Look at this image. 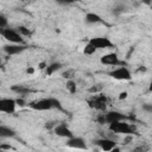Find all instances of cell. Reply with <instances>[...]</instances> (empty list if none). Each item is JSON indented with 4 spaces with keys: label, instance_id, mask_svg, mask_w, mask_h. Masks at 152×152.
<instances>
[{
    "label": "cell",
    "instance_id": "1",
    "mask_svg": "<svg viewBox=\"0 0 152 152\" xmlns=\"http://www.w3.org/2000/svg\"><path fill=\"white\" fill-rule=\"evenodd\" d=\"M109 131H112L113 133H118V134L131 135L134 132V127L132 125L127 124L126 121L121 120V121H116V122L109 124Z\"/></svg>",
    "mask_w": 152,
    "mask_h": 152
},
{
    "label": "cell",
    "instance_id": "2",
    "mask_svg": "<svg viewBox=\"0 0 152 152\" xmlns=\"http://www.w3.org/2000/svg\"><path fill=\"white\" fill-rule=\"evenodd\" d=\"M1 36L10 43L14 44H24V38L23 36L18 32L17 28H11V27H5L0 31Z\"/></svg>",
    "mask_w": 152,
    "mask_h": 152
},
{
    "label": "cell",
    "instance_id": "3",
    "mask_svg": "<svg viewBox=\"0 0 152 152\" xmlns=\"http://www.w3.org/2000/svg\"><path fill=\"white\" fill-rule=\"evenodd\" d=\"M109 76L118 81H129L132 78V74H131L129 69L126 66H119V68L113 69L109 72Z\"/></svg>",
    "mask_w": 152,
    "mask_h": 152
},
{
    "label": "cell",
    "instance_id": "4",
    "mask_svg": "<svg viewBox=\"0 0 152 152\" xmlns=\"http://www.w3.org/2000/svg\"><path fill=\"white\" fill-rule=\"evenodd\" d=\"M89 42H90L97 50H102V49H112V48H114L113 42H112L108 37H103V36L93 37V38L89 39Z\"/></svg>",
    "mask_w": 152,
    "mask_h": 152
},
{
    "label": "cell",
    "instance_id": "5",
    "mask_svg": "<svg viewBox=\"0 0 152 152\" xmlns=\"http://www.w3.org/2000/svg\"><path fill=\"white\" fill-rule=\"evenodd\" d=\"M30 107L32 109L39 110V112H45V110H50V109L53 108L51 97H49V99H39L37 101H33V102L30 103Z\"/></svg>",
    "mask_w": 152,
    "mask_h": 152
},
{
    "label": "cell",
    "instance_id": "6",
    "mask_svg": "<svg viewBox=\"0 0 152 152\" xmlns=\"http://www.w3.org/2000/svg\"><path fill=\"white\" fill-rule=\"evenodd\" d=\"M17 100L11 99V97H2L0 100V112L6 113V114H12L15 112L17 107Z\"/></svg>",
    "mask_w": 152,
    "mask_h": 152
},
{
    "label": "cell",
    "instance_id": "7",
    "mask_svg": "<svg viewBox=\"0 0 152 152\" xmlns=\"http://www.w3.org/2000/svg\"><path fill=\"white\" fill-rule=\"evenodd\" d=\"M100 62L103 65H110V66H116L118 64H120V59L119 56L115 52H108L103 56H101Z\"/></svg>",
    "mask_w": 152,
    "mask_h": 152
},
{
    "label": "cell",
    "instance_id": "8",
    "mask_svg": "<svg viewBox=\"0 0 152 152\" xmlns=\"http://www.w3.org/2000/svg\"><path fill=\"white\" fill-rule=\"evenodd\" d=\"M53 131H55V134L58 135V137H61V138L69 139V138L74 137V133L71 132V129L65 124H58V125H56L55 128H53Z\"/></svg>",
    "mask_w": 152,
    "mask_h": 152
},
{
    "label": "cell",
    "instance_id": "9",
    "mask_svg": "<svg viewBox=\"0 0 152 152\" xmlns=\"http://www.w3.org/2000/svg\"><path fill=\"white\" fill-rule=\"evenodd\" d=\"M25 50H26V46L24 44H14V43H11V44L4 46V51L7 55H10V56L19 55V53H21Z\"/></svg>",
    "mask_w": 152,
    "mask_h": 152
},
{
    "label": "cell",
    "instance_id": "10",
    "mask_svg": "<svg viewBox=\"0 0 152 152\" xmlns=\"http://www.w3.org/2000/svg\"><path fill=\"white\" fill-rule=\"evenodd\" d=\"M106 102H107L106 96L102 95V94H99V95H95L89 101V106L93 107V108H96V109H104L106 108Z\"/></svg>",
    "mask_w": 152,
    "mask_h": 152
},
{
    "label": "cell",
    "instance_id": "11",
    "mask_svg": "<svg viewBox=\"0 0 152 152\" xmlns=\"http://www.w3.org/2000/svg\"><path fill=\"white\" fill-rule=\"evenodd\" d=\"M103 115H104V122H107V124H113V122H116V121L125 120V115L120 112H116V110L107 112Z\"/></svg>",
    "mask_w": 152,
    "mask_h": 152
},
{
    "label": "cell",
    "instance_id": "12",
    "mask_svg": "<svg viewBox=\"0 0 152 152\" xmlns=\"http://www.w3.org/2000/svg\"><path fill=\"white\" fill-rule=\"evenodd\" d=\"M96 144L99 145V147L102 151H113L116 147V142L112 139H108V138L99 139V140H96Z\"/></svg>",
    "mask_w": 152,
    "mask_h": 152
},
{
    "label": "cell",
    "instance_id": "13",
    "mask_svg": "<svg viewBox=\"0 0 152 152\" xmlns=\"http://www.w3.org/2000/svg\"><path fill=\"white\" fill-rule=\"evenodd\" d=\"M68 146L71 148H76V150H84L87 148V145L84 142V140L80 137H71L68 139Z\"/></svg>",
    "mask_w": 152,
    "mask_h": 152
},
{
    "label": "cell",
    "instance_id": "14",
    "mask_svg": "<svg viewBox=\"0 0 152 152\" xmlns=\"http://www.w3.org/2000/svg\"><path fill=\"white\" fill-rule=\"evenodd\" d=\"M84 19H86V23H88V24H99V23H102V18L97 13H94V12H88L86 14Z\"/></svg>",
    "mask_w": 152,
    "mask_h": 152
},
{
    "label": "cell",
    "instance_id": "15",
    "mask_svg": "<svg viewBox=\"0 0 152 152\" xmlns=\"http://www.w3.org/2000/svg\"><path fill=\"white\" fill-rule=\"evenodd\" d=\"M61 68H62V64H61V63L53 62V63H51V64H48V66H46V69H45V74H46L48 76H51V75H53L56 71H58Z\"/></svg>",
    "mask_w": 152,
    "mask_h": 152
},
{
    "label": "cell",
    "instance_id": "16",
    "mask_svg": "<svg viewBox=\"0 0 152 152\" xmlns=\"http://www.w3.org/2000/svg\"><path fill=\"white\" fill-rule=\"evenodd\" d=\"M14 131L10 127H6L4 125L0 126V137L1 138H11V137H14Z\"/></svg>",
    "mask_w": 152,
    "mask_h": 152
},
{
    "label": "cell",
    "instance_id": "17",
    "mask_svg": "<svg viewBox=\"0 0 152 152\" xmlns=\"http://www.w3.org/2000/svg\"><path fill=\"white\" fill-rule=\"evenodd\" d=\"M96 48L90 43V42H88L86 45H84V48H83V53L84 55H88V56H91V55H94L95 52H96Z\"/></svg>",
    "mask_w": 152,
    "mask_h": 152
},
{
    "label": "cell",
    "instance_id": "18",
    "mask_svg": "<svg viewBox=\"0 0 152 152\" xmlns=\"http://www.w3.org/2000/svg\"><path fill=\"white\" fill-rule=\"evenodd\" d=\"M65 88L66 90L70 93V94H75L76 90H77V86H76V82L72 81V80H68L66 83H65Z\"/></svg>",
    "mask_w": 152,
    "mask_h": 152
},
{
    "label": "cell",
    "instance_id": "19",
    "mask_svg": "<svg viewBox=\"0 0 152 152\" xmlns=\"http://www.w3.org/2000/svg\"><path fill=\"white\" fill-rule=\"evenodd\" d=\"M12 90H13V91H15V93H17V94H19V95H24V94H26V93H28V91H30V89H28V88L23 87V86H14V87H12Z\"/></svg>",
    "mask_w": 152,
    "mask_h": 152
},
{
    "label": "cell",
    "instance_id": "20",
    "mask_svg": "<svg viewBox=\"0 0 152 152\" xmlns=\"http://www.w3.org/2000/svg\"><path fill=\"white\" fill-rule=\"evenodd\" d=\"M17 30H18V32H19L23 37H27V36L31 34V31H30L27 27H25V26H21V25H20V26L17 27Z\"/></svg>",
    "mask_w": 152,
    "mask_h": 152
},
{
    "label": "cell",
    "instance_id": "21",
    "mask_svg": "<svg viewBox=\"0 0 152 152\" xmlns=\"http://www.w3.org/2000/svg\"><path fill=\"white\" fill-rule=\"evenodd\" d=\"M7 27V18L4 14H0V28H5Z\"/></svg>",
    "mask_w": 152,
    "mask_h": 152
},
{
    "label": "cell",
    "instance_id": "22",
    "mask_svg": "<svg viewBox=\"0 0 152 152\" xmlns=\"http://www.w3.org/2000/svg\"><path fill=\"white\" fill-rule=\"evenodd\" d=\"M57 4L59 5H70V4H74V2H77L80 0H55Z\"/></svg>",
    "mask_w": 152,
    "mask_h": 152
},
{
    "label": "cell",
    "instance_id": "23",
    "mask_svg": "<svg viewBox=\"0 0 152 152\" xmlns=\"http://www.w3.org/2000/svg\"><path fill=\"white\" fill-rule=\"evenodd\" d=\"M124 11H125V7L121 6V5H120V6H115V7L113 8V13H114V14H121Z\"/></svg>",
    "mask_w": 152,
    "mask_h": 152
},
{
    "label": "cell",
    "instance_id": "24",
    "mask_svg": "<svg viewBox=\"0 0 152 152\" xmlns=\"http://www.w3.org/2000/svg\"><path fill=\"white\" fill-rule=\"evenodd\" d=\"M51 101H52V106H53V108H57V109H62V104H61V102H59L57 99H53V97H51Z\"/></svg>",
    "mask_w": 152,
    "mask_h": 152
},
{
    "label": "cell",
    "instance_id": "25",
    "mask_svg": "<svg viewBox=\"0 0 152 152\" xmlns=\"http://www.w3.org/2000/svg\"><path fill=\"white\" fill-rule=\"evenodd\" d=\"M127 96H128V93L127 91H121L119 94V100H125V99H127Z\"/></svg>",
    "mask_w": 152,
    "mask_h": 152
},
{
    "label": "cell",
    "instance_id": "26",
    "mask_svg": "<svg viewBox=\"0 0 152 152\" xmlns=\"http://www.w3.org/2000/svg\"><path fill=\"white\" fill-rule=\"evenodd\" d=\"M100 90H101V87H96V86H95V87H91V88L89 89L90 93H95V94H96L97 91H100Z\"/></svg>",
    "mask_w": 152,
    "mask_h": 152
},
{
    "label": "cell",
    "instance_id": "27",
    "mask_svg": "<svg viewBox=\"0 0 152 152\" xmlns=\"http://www.w3.org/2000/svg\"><path fill=\"white\" fill-rule=\"evenodd\" d=\"M46 66H48V64H46L45 62H40V63L38 64V68H39L40 70H45V69H46Z\"/></svg>",
    "mask_w": 152,
    "mask_h": 152
},
{
    "label": "cell",
    "instance_id": "28",
    "mask_svg": "<svg viewBox=\"0 0 152 152\" xmlns=\"http://www.w3.org/2000/svg\"><path fill=\"white\" fill-rule=\"evenodd\" d=\"M0 150H13V147L10 146V145H4V144H1V145H0Z\"/></svg>",
    "mask_w": 152,
    "mask_h": 152
},
{
    "label": "cell",
    "instance_id": "29",
    "mask_svg": "<svg viewBox=\"0 0 152 152\" xmlns=\"http://www.w3.org/2000/svg\"><path fill=\"white\" fill-rule=\"evenodd\" d=\"M17 104L20 106V107H23V106L25 104V101H24L23 99H17Z\"/></svg>",
    "mask_w": 152,
    "mask_h": 152
},
{
    "label": "cell",
    "instance_id": "30",
    "mask_svg": "<svg viewBox=\"0 0 152 152\" xmlns=\"http://www.w3.org/2000/svg\"><path fill=\"white\" fill-rule=\"evenodd\" d=\"M26 72H27V74H30V75H31V74H33V72H34V68H33V66H28V68L26 69Z\"/></svg>",
    "mask_w": 152,
    "mask_h": 152
},
{
    "label": "cell",
    "instance_id": "31",
    "mask_svg": "<svg viewBox=\"0 0 152 152\" xmlns=\"http://www.w3.org/2000/svg\"><path fill=\"white\" fill-rule=\"evenodd\" d=\"M141 2H142V4H145V5H151L152 0H141Z\"/></svg>",
    "mask_w": 152,
    "mask_h": 152
},
{
    "label": "cell",
    "instance_id": "32",
    "mask_svg": "<svg viewBox=\"0 0 152 152\" xmlns=\"http://www.w3.org/2000/svg\"><path fill=\"white\" fill-rule=\"evenodd\" d=\"M148 91H151V93H152V78H151L150 84H148Z\"/></svg>",
    "mask_w": 152,
    "mask_h": 152
},
{
    "label": "cell",
    "instance_id": "33",
    "mask_svg": "<svg viewBox=\"0 0 152 152\" xmlns=\"http://www.w3.org/2000/svg\"><path fill=\"white\" fill-rule=\"evenodd\" d=\"M144 108H145L146 110H152V106H145Z\"/></svg>",
    "mask_w": 152,
    "mask_h": 152
}]
</instances>
